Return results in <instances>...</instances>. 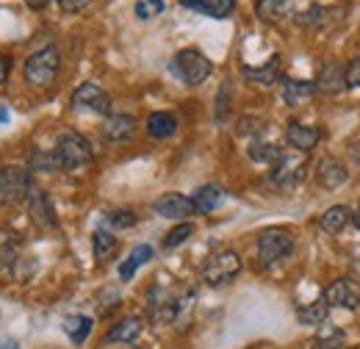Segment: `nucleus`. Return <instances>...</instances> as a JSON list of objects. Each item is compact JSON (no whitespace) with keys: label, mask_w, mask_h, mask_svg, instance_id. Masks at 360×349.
Returning a JSON list of instances; mask_svg holds the SVG:
<instances>
[{"label":"nucleus","mask_w":360,"mask_h":349,"mask_svg":"<svg viewBox=\"0 0 360 349\" xmlns=\"http://www.w3.org/2000/svg\"><path fill=\"white\" fill-rule=\"evenodd\" d=\"M61 72V50L47 44L42 50L31 53L25 67H22V75H25V84L37 89H47Z\"/></svg>","instance_id":"nucleus-1"},{"label":"nucleus","mask_w":360,"mask_h":349,"mask_svg":"<svg viewBox=\"0 0 360 349\" xmlns=\"http://www.w3.org/2000/svg\"><path fill=\"white\" fill-rule=\"evenodd\" d=\"M56 158H58V167L67 170V172H78L84 167H89L91 158H94V150H91L89 139L81 136V133H64L56 144Z\"/></svg>","instance_id":"nucleus-2"},{"label":"nucleus","mask_w":360,"mask_h":349,"mask_svg":"<svg viewBox=\"0 0 360 349\" xmlns=\"http://www.w3.org/2000/svg\"><path fill=\"white\" fill-rule=\"evenodd\" d=\"M294 253V236L285 227H266L258 233V261L264 266L285 261Z\"/></svg>","instance_id":"nucleus-3"},{"label":"nucleus","mask_w":360,"mask_h":349,"mask_svg":"<svg viewBox=\"0 0 360 349\" xmlns=\"http://www.w3.org/2000/svg\"><path fill=\"white\" fill-rule=\"evenodd\" d=\"M172 72L178 75L186 87H200L211 75V61L197 47H186V50H180L178 56H175Z\"/></svg>","instance_id":"nucleus-4"},{"label":"nucleus","mask_w":360,"mask_h":349,"mask_svg":"<svg viewBox=\"0 0 360 349\" xmlns=\"http://www.w3.org/2000/svg\"><path fill=\"white\" fill-rule=\"evenodd\" d=\"M241 272V258L233 250H219L202 263V280L208 286H227Z\"/></svg>","instance_id":"nucleus-5"},{"label":"nucleus","mask_w":360,"mask_h":349,"mask_svg":"<svg viewBox=\"0 0 360 349\" xmlns=\"http://www.w3.org/2000/svg\"><path fill=\"white\" fill-rule=\"evenodd\" d=\"M34 189L31 172L22 167H3L0 170V200L8 205L28 203V194Z\"/></svg>","instance_id":"nucleus-6"},{"label":"nucleus","mask_w":360,"mask_h":349,"mask_svg":"<svg viewBox=\"0 0 360 349\" xmlns=\"http://www.w3.org/2000/svg\"><path fill=\"white\" fill-rule=\"evenodd\" d=\"M305 164H308V153L300 150H283L280 161L271 167V183L280 189H291L305 177Z\"/></svg>","instance_id":"nucleus-7"},{"label":"nucleus","mask_w":360,"mask_h":349,"mask_svg":"<svg viewBox=\"0 0 360 349\" xmlns=\"http://www.w3.org/2000/svg\"><path fill=\"white\" fill-rule=\"evenodd\" d=\"M180 310V300L164 286H153L147 294V316L153 324H169L175 322Z\"/></svg>","instance_id":"nucleus-8"},{"label":"nucleus","mask_w":360,"mask_h":349,"mask_svg":"<svg viewBox=\"0 0 360 349\" xmlns=\"http://www.w3.org/2000/svg\"><path fill=\"white\" fill-rule=\"evenodd\" d=\"M324 303L330 307L355 310V307H360V283L355 277H338V280H333L330 288L324 291Z\"/></svg>","instance_id":"nucleus-9"},{"label":"nucleus","mask_w":360,"mask_h":349,"mask_svg":"<svg viewBox=\"0 0 360 349\" xmlns=\"http://www.w3.org/2000/svg\"><path fill=\"white\" fill-rule=\"evenodd\" d=\"M72 108L78 111H91V114H108L111 111V97L97 87V84H81L72 91Z\"/></svg>","instance_id":"nucleus-10"},{"label":"nucleus","mask_w":360,"mask_h":349,"mask_svg":"<svg viewBox=\"0 0 360 349\" xmlns=\"http://www.w3.org/2000/svg\"><path fill=\"white\" fill-rule=\"evenodd\" d=\"M153 211H155L158 217L180 219V222H186L188 217H194V214H197V208H194L191 197H186V194H178V191L161 194V197L153 203Z\"/></svg>","instance_id":"nucleus-11"},{"label":"nucleus","mask_w":360,"mask_h":349,"mask_svg":"<svg viewBox=\"0 0 360 349\" xmlns=\"http://www.w3.org/2000/svg\"><path fill=\"white\" fill-rule=\"evenodd\" d=\"M347 177H349V170H347L338 158H333V156H327V158H321V161L316 164V183H319L321 189H327V191L344 186Z\"/></svg>","instance_id":"nucleus-12"},{"label":"nucleus","mask_w":360,"mask_h":349,"mask_svg":"<svg viewBox=\"0 0 360 349\" xmlns=\"http://www.w3.org/2000/svg\"><path fill=\"white\" fill-rule=\"evenodd\" d=\"M28 211H31V219L39 224V227H56V211H53V203H50V197H47L42 189H31V194H28Z\"/></svg>","instance_id":"nucleus-13"},{"label":"nucleus","mask_w":360,"mask_h":349,"mask_svg":"<svg viewBox=\"0 0 360 349\" xmlns=\"http://www.w3.org/2000/svg\"><path fill=\"white\" fill-rule=\"evenodd\" d=\"M136 133V120L131 114H114L105 120L103 125V139L111 141V144H122V141H131Z\"/></svg>","instance_id":"nucleus-14"},{"label":"nucleus","mask_w":360,"mask_h":349,"mask_svg":"<svg viewBox=\"0 0 360 349\" xmlns=\"http://www.w3.org/2000/svg\"><path fill=\"white\" fill-rule=\"evenodd\" d=\"M319 139H321V131L314 128V125L291 122V125L285 128V141H288L294 150H300V153H311L316 144H319Z\"/></svg>","instance_id":"nucleus-15"},{"label":"nucleus","mask_w":360,"mask_h":349,"mask_svg":"<svg viewBox=\"0 0 360 349\" xmlns=\"http://www.w3.org/2000/svg\"><path fill=\"white\" fill-rule=\"evenodd\" d=\"M191 203H194L197 214H211V211H217V208L225 203V191H222L217 183H205V186H200V189L194 191Z\"/></svg>","instance_id":"nucleus-16"},{"label":"nucleus","mask_w":360,"mask_h":349,"mask_svg":"<svg viewBox=\"0 0 360 349\" xmlns=\"http://www.w3.org/2000/svg\"><path fill=\"white\" fill-rule=\"evenodd\" d=\"M341 89H347V70L338 67V64H324L321 67V75L316 81V91H324V94H338Z\"/></svg>","instance_id":"nucleus-17"},{"label":"nucleus","mask_w":360,"mask_h":349,"mask_svg":"<svg viewBox=\"0 0 360 349\" xmlns=\"http://www.w3.org/2000/svg\"><path fill=\"white\" fill-rule=\"evenodd\" d=\"M349 222H352V211L347 205H333L319 217V230L327 236H338Z\"/></svg>","instance_id":"nucleus-18"},{"label":"nucleus","mask_w":360,"mask_h":349,"mask_svg":"<svg viewBox=\"0 0 360 349\" xmlns=\"http://www.w3.org/2000/svg\"><path fill=\"white\" fill-rule=\"evenodd\" d=\"M178 131V117L169 111H153L147 117V136L150 139H169Z\"/></svg>","instance_id":"nucleus-19"},{"label":"nucleus","mask_w":360,"mask_h":349,"mask_svg":"<svg viewBox=\"0 0 360 349\" xmlns=\"http://www.w3.org/2000/svg\"><path fill=\"white\" fill-rule=\"evenodd\" d=\"M180 6L194 8V11H200V14H208V17H214V20H225V17L233 14L236 0H180Z\"/></svg>","instance_id":"nucleus-20"},{"label":"nucleus","mask_w":360,"mask_h":349,"mask_svg":"<svg viewBox=\"0 0 360 349\" xmlns=\"http://www.w3.org/2000/svg\"><path fill=\"white\" fill-rule=\"evenodd\" d=\"M294 3L297 0H258L255 11H258V17L264 23H280V20L294 14Z\"/></svg>","instance_id":"nucleus-21"},{"label":"nucleus","mask_w":360,"mask_h":349,"mask_svg":"<svg viewBox=\"0 0 360 349\" xmlns=\"http://www.w3.org/2000/svg\"><path fill=\"white\" fill-rule=\"evenodd\" d=\"M139 333H141V319L128 316V319H120V322L105 333V341H108V344H131V341L139 338Z\"/></svg>","instance_id":"nucleus-22"},{"label":"nucleus","mask_w":360,"mask_h":349,"mask_svg":"<svg viewBox=\"0 0 360 349\" xmlns=\"http://www.w3.org/2000/svg\"><path fill=\"white\" fill-rule=\"evenodd\" d=\"M316 94V84L311 81H294V78H283V100L285 106H302L305 100H311Z\"/></svg>","instance_id":"nucleus-23"},{"label":"nucleus","mask_w":360,"mask_h":349,"mask_svg":"<svg viewBox=\"0 0 360 349\" xmlns=\"http://www.w3.org/2000/svg\"><path fill=\"white\" fill-rule=\"evenodd\" d=\"M117 250H120V244H117L114 233H108V230H94V236H91L94 261H100V263L111 261V258L117 255Z\"/></svg>","instance_id":"nucleus-24"},{"label":"nucleus","mask_w":360,"mask_h":349,"mask_svg":"<svg viewBox=\"0 0 360 349\" xmlns=\"http://www.w3.org/2000/svg\"><path fill=\"white\" fill-rule=\"evenodd\" d=\"M150 258H153V247H150V244H139V247H134L131 255L120 263V277H122V280H131V277L136 274V269L144 266Z\"/></svg>","instance_id":"nucleus-25"},{"label":"nucleus","mask_w":360,"mask_h":349,"mask_svg":"<svg viewBox=\"0 0 360 349\" xmlns=\"http://www.w3.org/2000/svg\"><path fill=\"white\" fill-rule=\"evenodd\" d=\"M327 313H330V305L324 300H316V303H308V305L297 307V319L308 327H319L327 322Z\"/></svg>","instance_id":"nucleus-26"},{"label":"nucleus","mask_w":360,"mask_h":349,"mask_svg":"<svg viewBox=\"0 0 360 349\" xmlns=\"http://www.w3.org/2000/svg\"><path fill=\"white\" fill-rule=\"evenodd\" d=\"M280 156H283V147H277L271 141H252L250 144V158L255 164H269V167H274L280 161Z\"/></svg>","instance_id":"nucleus-27"},{"label":"nucleus","mask_w":360,"mask_h":349,"mask_svg":"<svg viewBox=\"0 0 360 349\" xmlns=\"http://www.w3.org/2000/svg\"><path fill=\"white\" fill-rule=\"evenodd\" d=\"M280 58L277 56H271L269 61L264 64V67H258V70H252V67H247L244 70V75L250 78V81H255V84H264V87H271L277 78H280V64H277Z\"/></svg>","instance_id":"nucleus-28"},{"label":"nucleus","mask_w":360,"mask_h":349,"mask_svg":"<svg viewBox=\"0 0 360 349\" xmlns=\"http://www.w3.org/2000/svg\"><path fill=\"white\" fill-rule=\"evenodd\" d=\"M347 344V333L341 327H321L314 338V349H344Z\"/></svg>","instance_id":"nucleus-29"},{"label":"nucleus","mask_w":360,"mask_h":349,"mask_svg":"<svg viewBox=\"0 0 360 349\" xmlns=\"http://www.w3.org/2000/svg\"><path fill=\"white\" fill-rule=\"evenodd\" d=\"M64 333L70 336V341L84 344L91 333V319L89 316H67L64 319Z\"/></svg>","instance_id":"nucleus-30"},{"label":"nucleus","mask_w":360,"mask_h":349,"mask_svg":"<svg viewBox=\"0 0 360 349\" xmlns=\"http://www.w3.org/2000/svg\"><path fill=\"white\" fill-rule=\"evenodd\" d=\"M28 167H31V172H56V170H61L56 153H47V150H37L28 158Z\"/></svg>","instance_id":"nucleus-31"},{"label":"nucleus","mask_w":360,"mask_h":349,"mask_svg":"<svg viewBox=\"0 0 360 349\" xmlns=\"http://www.w3.org/2000/svg\"><path fill=\"white\" fill-rule=\"evenodd\" d=\"M191 236H194V224H191V222H180V224H175V227L164 236V247H167V250H175L180 244H186Z\"/></svg>","instance_id":"nucleus-32"},{"label":"nucleus","mask_w":360,"mask_h":349,"mask_svg":"<svg viewBox=\"0 0 360 349\" xmlns=\"http://www.w3.org/2000/svg\"><path fill=\"white\" fill-rule=\"evenodd\" d=\"M161 11H164V0H139V3H136V17H139V20L158 17Z\"/></svg>","instance_id":"nucleus-33"},{"label":"nucleus","mask_w":360,"mask_h":349,"mask_svg":"<svg viewBox=\"0 0 360 349\" xmlns=\"http://www.w3.org/2000/svg\"><path fill=\"white\" fill-rule=\"evenodd\" d=\"M105 222H108L111 227H117V230H125V227H134L136 222H139V217H136L134 211H111V214L105 217Z\"/></svg>","instance_id":"nucleus-34"},{"label":"nucleus","mask_w":360,"mask_h":349,"mask_svg":"<svg viewBox=\"0 0 360 349\" xmlns=\"http://www.w3.org/2000/svg\"><path fill=\"white\" fill-rule=\"evenodd\" d=\"M230 97H233V87H230V81H225L222 87H219V94H217V120L222 122L227 117V108H230Z\"/></svg>","instance_id":"nucleus-35"},{"label":"nucleus","mask_w":360,"mask_h":349,"mask_svg":"<svg viewBox=\"0 0 360 349\" xmlns=\"http://www.w3.org/2000/svg\"><path fill=\"white\" fill-rule=\"evenodd\" d=\"M347 87L349 89H360V56L349 61L347 67Z\"/></svg>","instance_id":"nucleus-36"},{"label":"nucleus","mask_w":360,"mask_h":349,"mask_svg":"<svg viewBox=\"0 0 360 349\" xmlns=\"http://www.w3.org/2000/svg\"><path fill=\"white\" fill-rule=\"evenodd\" d=\"M56 3H58L61 11H67V14H78V11H84V8L89 6L91 0H56Z\"/></svg>","instance_id":"nucleus-37"},{"label":"nucleus","mask_w":360,"mask_h":349,"mask_svg":"<svg viewBox=\"0 0 360 349\" xmlns=\"http://www.w3.org/2000/svg\"><path fill=\"white\" fill-rule=\"evenodd\" d=\"M8 75H11V58H6V56L0 53V87L8 81Z\"/></svg>","instance_id":"nucleus-38"},{"label":"nucleus","mask_w":360,"mask_h":349,"mask_svg":"<svg viewBox=\"0 0 360 349\" xmlns=\"http://www.w3.org/2000/svg\"><path fill=\"white\" fill-rule=\"evenodd\" d=\"M28 6L31 8H42V6H47V0H28Z\"/></svg>","instance_id":"nucleus-39"},{"label":"nucleus","mask_w":360,"mask_h":349,"mask_svg":"<svg viewBox=\"0 0 360 349\" xmlns=\"http://www.w3.org/2000/svg\"><path fill=\"white\" fill-rule=\"evenodd\" d=\"M352 222H355V224H358V227H360V205H358V211L352 214Z\"/></svg>","instance_id":"nucleus-40"},{"label":"nucleus","mask_w":360,"mask_h":349,"mask_svg":"<svg viewBox=\"0 0 360 349\" xmlns=\"http://www.w3.org/2000/svg\"><path fill=\"white\" fill-rule=\"evenodd\" d=\"M252 349H271V347H266V344H261V347H252Z\"/></svg>","instance_id":"nucleus-41"},{"label":"nucleus","mask_w":360,"mask_h":349,"mask_svg":"<svg viewBox=\"0 0 360 349\" xmlns=\"http://www.w3.org/2000/svg\"><path fill=\"white\" fill-rule=\"evenodd\" d=\"M0 205H3V200H0Z\"/></svg>","instance_id":"nucleus-42"}]
</instances>
